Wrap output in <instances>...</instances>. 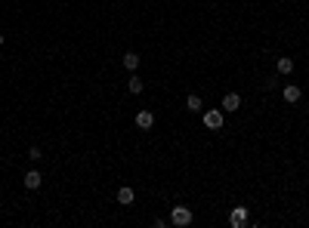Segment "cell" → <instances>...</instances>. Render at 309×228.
I'll use <instances>...</instances> for the list:
<instances>
[{
    "label": "cell",
    "instance_id": "13",
    "mask_svg": "<svg viewBox=\"0 0 309 228\" xmlns=\"http://www.w3.org/2000/svg\"><path fill=\"white\" fill-rule=\"evenodd\" d=\"M28 157H31V160H40L44 154H40V148H37V145H31V148H28Z\"/></svg>",
    "mask_w": 309,
    "mask_h": 228
},
{
    "label": "cell",
    "instance_id": "11",
    "mask_svg": "<svg viewBox=\"0 0 309 228\" xmlns=\"http://www.w3.org/2000/svg\"><path fill=\"white\" fill-rule=\"evenodd\" d=\"M275 71H278V74H294V59H285V56H281L278 62H275Z\"/></svg>",
    "mask_w": 309,
    "mask_h": 228
},
{
    "label": "cell",
    "instance_id": "7",
    "mask_svg": "<svg viewBox=\"0 0 309 228\" xmlns=\"http://www.w3.org/2000/svg\"><path fill=\"white\" fill-rule=\"evenodd\" d=\"M186 111H192V114L204 111V99L198 96V92H189V96H186Z\"/></svg>",
    "mask_w": 309,
    "mask_h": 228
},
{
    "label": "cell",
    "instance_id": "6",
    "mask_svg": "<svg viewBox=\"0 0 309 228\" xmlns=\"http://www.w3.org/2000/svg\"><path fill=\"white\" fill-rule=\"evenodd\" d=\"M136 126H139V130H152V126H155V111L143 108V111L136 114Z\"/></svg>",
    "mask_w": 309,
    "mask_h": 228
},
{
    "label": "cell",
    "instance_id": "14",
    "mask_svg": "<svg viewBox=\"0 0 309 228\" xmlns=\"http://www.w3.org/2000/svg\"><path fill=\"white\" fill-rule=\"evenodd\" d=\"M263 87H266V90H275V87H278V77H269V80L263 83Z\"/></svg>",
    "mask_w": 309,
    "mask_h": 228
},
{
    "label": "cell",
    "instance_id": "15",
    "mask_svg": "<svg viewBox=\"0 0 309 228\" xmlns=\"http://www.w3.org/2000/svg\"><path fill=\"white\" fill-rule=\"evenodd\" d=\"M3 40H6V37H3V34H0V46H3Z\"/></svg>",
    "mask_w": 309,
    "mask_h": 228
},
{
    "label": "cell",
    "instance_id": "8",
    "mask_svg": "<svg viewBox=\"0 0 309 228\" xmlns=\"http://www.w3.org/2000/svg\"><path fill=\"white\" fill-rule=\"evenodd\" d=\"M281 96H285V102H288V105H294V102H300V96H303V90H300L297 83H288V87L281 90Z\"/></svg>",
    "mask_w": 309,
    "mask_h": 228
},
{
    "label": "cell",
    "instance_id": "2",
    "mask_svg": "<svg viewBox=\"0 0 309 228\" xmlns=\"http://www.w3.org/2000/svg\"><path fill=\"white\" fill-rule=\"evenodd\" d=\"M223 123H226V111H223V108H211V111H204V126H207V130H223Z\"/></svg>",
    "mask_w": 309,
    "mask_h": 228
},
{
    "label": "cell",
    "instance_id": "4",
    "mask_svg": "<svg viewBox=\"0 0 309 228\" xmlns=\"http://www.w3.org/2000/svg\"><path fill=\"white\" fill-rule=\"evenodd\" d=\"M220 108H223L226 114L238 111V108H241V96H238V92H226V96H223V102H220Z\"/></svg>",
    "mask_w": 309,
    "mask_h": 228
},
{
    "label": "cell",
    "instance_id": "9",
    "mask_svg": "<svg viewBox=\"0 0 309 228\" xmlns=\"http://www.w3.org/2000/svg\"><path fill=\"white\" fill-rule=\"evenodd\" d=\"M133 200H136V191H133L130 185H121V188H118V204L121 207H130Z\"/></svg>",
    "mask_w": 309,
    "mask_h": 228
},
{
    "label": "cell",
    "instance_id": "3",
    "mask_svg": "<svg viewBox=\"0 0 309 228\" xmlns=\"http://www.w3.org/2000/svg\"><path fill=\"white\" fill-rule=\"evenodd\" d=\"M247 222H250L247 207H232V210H229V225H232V228H244Z\"/></svg>",
    "mask_w": 309,
    "mask_h": 228
},
{
    "label": "cell",
    "instance_id": "10",
    "mask_svg": "<svg viewBox=\"0 0 309 228\" xmlns=\"http://www.w3.org/2000/svg\"><path fill=\"white\" fill-rule=\"evenodd\" d=\"M127 90H130V96H139V92L146 90V80H143V77H136V74H130V80H127Z\"/></svg>",
    "mask_w": 309,
    "mask_h": 228
},
{
    "label": "cell",
    "instance_id": "12",
    "mask_svg": "<svg viewBox=\"0 0 309 228\" xmlns=\"http://www.w3.org/2000/svg\"><path fill=\"white\" fill-rule=\"evenodd\" d=\"M121 65H124L127 71H136V68H139V56H136V53H124Z\"/></svg>",
    "mask_w": 309,
    "mask_h": 228
},
{
    "label": "cell",
    "instance_id": "1",
    "mask_svg": "<svg viewBox=\"0 0 309 228\" xmlns=\"http://www.w3.org/2000/svg\"><path fill=\"white\" fill-rule=\"evenodd\" d=\"M195 222V213H192V207H173L170 210V225H177V228H186V225H192Z\"/></svg>",
    "mask_w": 309,
    "mask_h": 228
},
{
    "label": "cell",
    "instance_id": "5",
    "mask_svg": "<svg viewBox=\"0 0 309 228\" xmlns=\"http://www.w3.org/2000/svg\"><path fill=\"white\" fill-rule=\"evenodd\" d=\"M25 188H28V191H37L40 188V185H44V176H40L37 170H28V173H25Z\"/></svg>",
    "mask_w": 309,
    "mask_h": 228
}]
</instances>
